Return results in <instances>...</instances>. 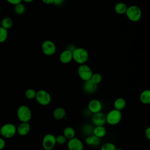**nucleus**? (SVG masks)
Returning <instances> with one entry per match:
<instances>
[{
    "label": "nucleus",
    "instance_id": "obj_1",
    "mask_svg": "<svg viewBox=\"0 0 150 150\" xmlns=\"http://www.w3.org/2000/svg\"><path fill=\"white\" fill-rule=\"evenodd\" d=\"M73 60L79 64H85L88 59L89 54L86 49L83 47H77L72 52Z\"/></svg>",
    "mask_w": 150,
    "mask_h": 150
},
{
    "label": "nucleus",
    "instance_id": "obj_2",
    "mask_svg": "<svg viewBox=\"0 0 150 150\" xmlns=\"http://www.w3.org/2000/svg\"><path fill=\"white\" fill-rule=\"evenodd\" d=\"M17 117L21 122H29L32 118L30 108L26 105H20L16 111Z\"/></svg>",
    "mask_w": 150,
    "mask_h": 150
},
{
    "label": "nucleus",
    "instance_id": "obj_3",
    "mask_svg": "<svg viewBox=\"0 0 150 150\" xmlns=\"http://www.w3.org/2000/svg\"><path fill=\"white\" fill-rule=\"evenodd\" d=\"M125 14L128 19L132 22L138 21L142 16V11L141 8L135 5L128 6Z\"/></svg>",
    "mask_w": 150,
    "mask_h": 150
},
{
    "label": "nucleus",
    "instance_id": "obj_4",
    "mask_svg": "<svg viewBox=\"0 0 150 150\" xmlns=\"http://www.w3.org/2000/svg\"><path fill=\"white\" fill-rule=\"evenodd\" d=\"M122 119V113L121 111L112 109L108 112L105 115V121L110 125H117Z\"/></svg>",
    "mask_w": 150,
    "mask_h": 150
},
{
    "label": "nucleus",
    "instance_id": "obj_5",
    "mask_svg": "<svg viewBox=\"0 0 150 150\" xmlns=\"http://www.w3.org/2000/svg\"><path fill=\"white\" fill-rule=\"evenodd\" d=\"M35 99L40 105L46 106L51 103L52 97L46 90H40L36 91Z\"/></svg>",
    "mask_w": 150,
    "mask_h": 150
},
{
    "label": "nucleus",
    "instance_id": "obj_6",
    "mask_svg": "<svg viewBox=\"0 0 150 150\" xmlns=\"http://www.w3.org/2000/svg\"><path fill=\"white\" fill-rule=\"evenodd\" d=\"M1 135L5 138H12L16 133V127L12 123H6L1 128Z\"/></svg>",
    "mask_w": 150,
    "mask_h": 150
},
{
    "label": "nucleus",
    "instance_id": "obj_7",
    "mask_svg": "<svg viewBox=\"0 0 150 150\" xmlns=\"http://www.w3.org/2000/svg\"><path fill=\"white\" fill-rule=\"evenodd\" d=\"M77 73L79 77L84 81L90 80L93 74V71L91 68L86 64H80L77 69Z\"/></svg>",
    "mask_w": 150,
    "mask_h": 150
},
{
    "label": "nucleus",
    "instance_id": "obj_8",
    "mask_svg": "<svg viewBox=\"0 0 150 150\" xmlns=\"http://www.w3.org/2000/svg\"><path fill=\"white\" fill-rule=\"evenodd\" d=\"M56 144V136L52 134H47L42 139V147L45 150H52Z\"/></svg>",
    "mask_w": 150,
    "mask_h": 150
},
{
    "label": "nucleus",
    "instance_id": "obj_9",
    "mask_svg": "<svg viewBox=\"0 0 150 150\" xmlns=\"http://www.w3.org/2000/svg\"><path fill=\"white\" fill-rule=\"evenodd\" d=\"M41 49L44 54L49 56L55 53L56 51V46L53 41L50 40H46L42 43Z\"/></svg>",
    "mask_w": 150,
    "mask_h": 150
},
{
    "label": "nucleus",
    "instance_id": "obj_10",
    "mask_svg": "<svg viewBox=\"0 0 150 150\" xmlns=\"http://www.w3.org/2000/svg\"><path fill=\"white\" fill-rule=\"evenodd\" d=\"M67 146L69 150H83L84 148L83 142L76 137L68 140Z\"/></svg>",
    "mask_w": 150,
    "mask_h": 150
},
{
    "label": "nucleus",
    "instance_id": "obj_11",
    "mask_svg": "<svg viewBox=\"0 0 150 150\" xmlns=\"http://www.w3.org/2000/svg\"><path fill=\"white\" fill-rule=\"evenodd\" d=\"M88 110L91 114H96L101 111L103 105L101 102L97 99H93L90 100L88 104Z\"/></svg>",
    "mask_w": 150,
    "mask_h": 150
},
{
    "label": "nucleus",
    "instance_id": "obj_12",
    "mask_svg": "<svg viewBox=\"0 0 150 150\" xmlns=\"http://www.w3.org/2000/svg\"><path fill=\"white\" fill-rule=\"evenodd\" d=\"M91 122L96 126H103L105 123V115L101 111L93 114L91 117Z\"/></svg>",
    "mask_w": 150,
    "mask_h": 150
},
{
    "label": "nucleus",
    "instance_id": "obj_13",
    "mask_svg": "<svg viewBox=\"0 0 150 150\" xmlns=\"http://www.w3.org/2000/svg\"><path fill=\"white\" fill-rule=\"evenodd\" d=\"M30 131V125L29 122H21L16 127V132L20 136L28 135Z\"/></svg>",
    "mask_w": 150,
    "mask_h": 150
},
{
    "label": "nucleus",
    "instance_id": "obj_14",
    "mask_svg": "<svg viewBox=\"0 0 150 150\" xmlns=\"http://www.w3.org/2000/svg\"><path fill=\"white\" fill-rule=\"evenodd\" d=\"M83 91L87 94H93L96 92L97 89V85L93 83L90 80L84 81L83 85Z\"/></svg>",
    "mask_w": 150,
    "mask_h": 150
},
{
    "label": "nucleus",
    "instance_id": "obj_15",
    "mask_svg": "<svg viewBox=\"0 0 150 150\" xmlns=\"http://www.w3.org/2000/svg\"><path fill=\"white\" fill-rule=\"evenodd\" d=\"M73 60L72 52L67 49L64 50L59 55V60L63 64H67Z\"/></svg>",
    "mask_w": 150,
    "mask_h": 150
},
{
    "label": "nucleus",
    "instance_id": "obj_16",
    "mask_svg": "<svg viewBox=\"0 0 150 150\" xmlns=\"http://www.w3.org/2000/svg\"><path fill=\"white\" fill-rule=\"evenodd\" d=\"M84 142L87 145L96 147L100 144V138L91 134L86 137Z\"/></svg>",
    "mask_w": 150,
    "mask_h": 150
},
{
    "label": "nucleus",
    "instance_id": "obj_17",
    "mask_svg": "<svg viewBox=\"0 0 150 150\" xmlns=\"http://www.w3.org/2000/svg\"><path fill=\"white\" fill-rule=\"evenodd\" d=\"M66 116V111L63 107H57L53 111V117L56 120H61Z\"/></svg>",
    "mask_w": 150,
    "mask_h": 150
},
{
    "label": "nucleus",
    "instance_id": "obj_18",
    "mask_svg": "<svg viewBox=\"0 0 150 150\" xmlns=\"http://www.w3.org/2000/svg\"><path fill=\"white\" fill-rule=\"evenodd\" d=\"M107 131L104 127L103 126H96L93 128L92 134L96 137L101 138L105 137L106 135Z\"/></svg>",
    "mask_w": 150,
    "mask_h": 150
},
{
    "label": "nucleus",
    "instance_id": "obj_19",
    "mask_svg": "<svg viewBox=\"0 0 150 150\" xmlns=\"http://www.w3.org/2000/svg\"><path fill=\"white\" fill-rule=\"evenodd\" d=\"M139 100L143 104H149L150 103V90H145L140 94Z\"/></svg>",
    "mask_w": 150,
    "mask_h": 150
},
{
    "label": "nucleus",
    "instance_id": "obj_20",
    "mask_svg": "<svg viewBox=\"0 0 150 150\" xmlns=\"http://www.w3.org/2000/svg\"><path fill=\"white\" fill-rule=\"evenodd\" d=\"M126 101L124 98L122 97L117 98L114 102V109L121 111L123 109H124V108L126 106Z\"/></svg>",
    "mask_w": 150,
    "mask_h": 150
},
{
    "label": "nucleus",
    "instance_id": "obj_21",
    "mask_svg": "<svg viewBox=\"0 0 150 150\" xmlns=\"http://www.w3.org/2000/svg\"><path fill=\"white\" fill-rule=\"evenodd\" d=\"M128 6L124 2H118L115 4L114 6V11L115 13L119 15H122L125 13Z\"/></svg>",
    "mask_w": 150,
    "mask_h": 150
},
{
    "label": "nucleus",
    "instance_id": "obj_22",
    "mask_svg": "<svg viewBox=\"0 0 150 150\" xmlns=\"http://www.w3.org/2000/svg\"><path fill=\"white\" fill-rule=\"evenodd\" d=\"M63 135L67 139H70L75 137L76 132L74 129L71 127H67L64 128L63 132Z\"/></svg>",
    "mask_w": 150,
    "mask_h": 150
},
{
    "label": "nucleus",
    "instance_id": "obj_23",
    "mask_svg": "<svg viewBox=\"0 0 150 150\" xmlns=\"http://www.w3.org/2000/svg\"><path fill=\"white\" fill-rule=\"evenodd\" d=\"M13 25V21L12 19L8 16L4 17L1 21V26L8 30L10 29Z\"/></svg>",
    "mask_w": 150,
    "mask_h": 150
},
{
    "label": "nucleus",
    "instance_id": "obj_24",
    "mask_svg": "<svg viewBox=\"0 0 150 150\" xmlns=\"http://www.w3.org/2000/svg\"><path fill=\"white\" fill-rule=\"evenodd\" d=\"M93 127L92 125H91L90 124H84L81 128V131L82 132L84 135L87 136L90 135L92 134L93 133Z\"/></svg>",
    "mask_w": 150,
    "mask_h": 150
},
{
    "label": "nucleus",
    "instance_id": "obj_25",
    "mask_svg": "<svg viewBox=\"0 0 150 150\" xmlns=\"http://www.w3.org/2000/svg\"><path fill=\"white\" fill-rule=\"evenodd\" d=\"M14 12L17 15H22L25 12V6L22 3H19L14 5Z\"/></svg>",
    "mask_w": 150,
    "mask_h": 150
},
{
    "label": "nucleus",
    "instance_id": "obj_26",
    "mask_svg": "<svg viewBox=\"0 0 150 150\" xmlns=\"http://www.w3.org/2000/svg\"><path fill=\"white\" fill-rule=\"evenodd\" d=\"M90 80L94 83L96 84H98L99 83H101V81H102V76L101 75L98 73H93Z\"/></svg>",
    "mask_w": 150,
    "mask_h": 150
},
{
    "label": "nucleus",
    "instance_id": "obj_27",
    "mask_svg": "<svg viewBox=\"0 0 150 150\" xmlns=\"http://www.w3.org/2000/svg\"><path fill=\"white\" fill-rule=\"evenodd\" d=\"M8 30L5 28L0 26V43H3L8 38Z\"/></svg>",
    "mask_w": 150,
    "mask_h": 150
},
{
    "label": "nucleus",
    "instance_id": "obj_28",
    "mask_svg": "<svg viewBox=\"0 0 150 150\" xmlns=\"http://www.w3.org/2000/svg\"><path fill=\"white\" fill-rule=\"evenodd\" d=\"M36 91L33 88H28L26 90L25 95V97L29 100H33L35 98Z\"/></svg>",
    "mask_w": 150,
    "mask_h": 150
},
{
    "label": "nucleus",
    "instance_id": "obj_29",
    "mask_svg": "<svg viewBox=\"0 0 150 150\" xmlns=\"http://www.w3.org/2000/svg\"><path fill=\"white\" fill-rule=\"evenodd\" d=\"M115 145L112 142H106L101 145L100 150H116Z\"/></svg>",
    "mask_w": 150,
    "mask_h": 150
},
{
    "label": "nucleus",
    "instance_id": "obj_30",
    "mask_svg": "<svg viewBox=\"0 0 150 150\" xmlns=\"http://www.w3.org/2000/svg\"><path fill=\"white\" fill-rule=\"evenodd\" d=\"M67 139L63 135H58L56 137V142L59 145H63L67 142Z\"/></svg>",
    "mask_w": 150,
    "mask_h": 150
},
{
    "label": "nucleus",
    "instance_id": "obj_31",
    "mask_svg": "<svg viewBox=\"0 0 150 150\" xmlns=\"http://www.w3.org/2000/svg\"><path fill=\"white\" fill-rule=\"evenodd\" d=\"M145 136L148 140H150V127H148L145 129Z\"/></svg>",
    "mask_w": 150,
    "mask_h": 150
},
{
    "label": "nucleus",
    "instance_id": "obj_32",
    "mask_svg": "<svg viewBox=\"0 0 150 150\" xmlns=\"http://www.w3.org/2000/svg\"><path fill=\"white\" fill-rule=\"evenodd\" d=\"M9 4L13 5H16L19 3H21V2L22 1V0H6Z\"/></svg>",
    "mask_w": 150,
    "mask_h": 150
},
{
    "label": "nucleus",
    "instance_id": "obj_33",
    "mask_svg": "<svg viewBox=\"0 0 150 150\" xmlns=\"http://www.w3.org/2000/svg\"><path fill=\"white\" fill-rule=\"evenodd\" d=\"M5 146V140L0 137V150H2Z\"/></svg>",
    "mask_w": 150,
    "mask_h": 150
},
{
    "label": "nucleus",
    "instance_id": "obj_34",
    "mask_svg": "<svg viewBox=\"0 0 150 150\" xmlns=\"http://www.w3.org/2000/svg\"><path fill=\"white\" fill-rule=\"evenodd\" d=\"M63 2L64 0H53V4H54L56 6H60L63 4Z\"/></svg>",
    "mask_w": 150,
    "mask_h": 150
},
{
    "label": "nucleus",
    "instance_id": "obj_35",
    "mask_svg": "<svg viewBox=\"0 0 150 150\" xmlns=\"http://www.w3.org/2000/svg\"><path fill=\"white\" fill-rule=\"evenodd\" d=\"M42 2L46 5H51L53 3V0H42Z\"/></svg>",
    "mask_w": 150,
    "mask_h": 150
},
{
    "label": "nucleus",
    "instance_id": "obj_36",
    "mask_svg": "<svg viewBox=\"0 0 150 150\" xmlns=\"http://www.w3.org/2000/svg\"><path fill=\"white\" fill-rule=\"evenodd\" d=\"M22 1H24L25 2H26V3H30V2H33L34 0H22Z\"/></svg>",
    "mask_w": 150,
    "mask_h": 150
},
{
    "label": "nucleus",
    "instance_id": "obj_37",
    "mask_svg": "<svg viewBox=\"0 0 150 150\" xmlns=\"http://www.w3.org/2000/svg\"><path fill=\"white\" fill-rule=\"evenodd\" d=\"M116 150H123L122 148H117Z\"/></svg>",
    "mask_w": 150,
    "mask_h": 150
},
{
    "label": "nucleus",
    "instance_id": "obj_38",
    "mask_svg": "<svg viewBox=\"0 0 150 150\" xmlns=\"http://www.w3.org/2000/svg\"><path fill=\"white\" fill-rule=\"evenodd\" d=\"M1 6H0V12H1Z\"/></svg>",
    "mask_w": 150,
    "mask_h": 150
},
{
    "label": "nucleus",
    "instance_id": "obj_39",
    "mask_svg": "<svg viewBox=\"0 0 150 150\" xmlns=\"http://www.w3.org/2000/svg\"><path fill=\"white\" fill-rule=\"evenodd\" d=\"M0 135H1V131H0Z\"/></svg>",
    "mask_w": 150,
    "mask_h": 150
}]
</instances>
